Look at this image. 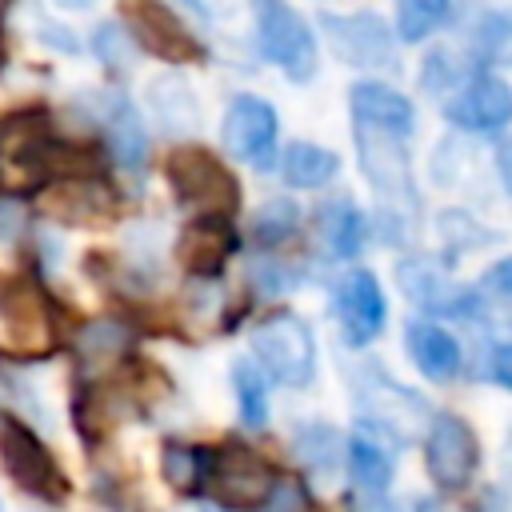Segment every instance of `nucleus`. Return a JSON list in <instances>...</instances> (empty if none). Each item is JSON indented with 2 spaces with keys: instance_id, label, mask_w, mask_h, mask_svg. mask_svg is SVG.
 Here are the masks:
<instances>
[{
  "instance_id": "nucleus-4",
  "label": "nucleus",
  "mask_w": 512,
  "mask_h": 512,
  "mask_svg": "<svg viewBox=\"0 0 512 512\" xmlns=\"http://www.w3.org/2000/svg\"><path fill=\"white\" fill-rule=\"evenodd\" d=\"M0 464L4 472L32 496L40 500H64L68 496V476L60 472L56 456L48 452V444L20 420H4L0 424Z\"/></svg>"
},
{
  "instance_id": "nucleus-25",
  "label": "nucleus",
  "mask_w": 512,
  "mask_h": 512,
  "mask_svg": "<svg viewBox=\"0 0 512 512\" xmlns=\"http://www.w3.org/2000/svg\"><path fill=\"white\" fill-rule=\"evenodd\" d=\"M124 348H128V328L116 320H92L76 336V352L84 364H108V360L124 356Z\"/></svg>"
},
{
  "instance_id": "nucleus-6",
  "label": "nucleus",
  "mask_w": 512,
  "mask_h": 512,
  "mask_svg": "<svg viewBox=\"0 0 512 512\" xmlns=\"http://www.w3.org/2000/svg\"><path fill=\"white\" fill-rule=\"evenodd\" d=\"M476 460H480L476 436H472V428H468L460 416L440 412V416L428 420L424 468H428V476H432L436 488H444V492L464 488V484L472 480V472H476Z\"/></svg>"
},
{
  "instance_id": "nucleus-32",
  "label": "nucleus",
  "mask_w": 512,
  "mask_h": 512,
  "mask_svg": "<svg viewBox=\"0 0 512 512\" xmlns=\"http://www.w3.org/2000/svg\"><path fill=\"white\" fill-rule=\"evenodd\" d=\"M260 512H308V496L296 480H276V488L260 504Z\"/></svg>"
},
{
  "instance_id": "nucleus-14",
  "label": "nucleus",
  "mask_w": 512,
  "mask_h": 512,
  "mask_svg": "<svg viewBox=\"0 0 512 512\" xmlns=\"http://www.w3.org/2000/svg\"><path fill=\"white\" fill-rule=\"evenodd\" d=\"M36 208L52 220H64V224H76V228H88V224H104L116 216V200L112 192L92 180V176H64L60 184L44 188Z\"/></svg>"
},
{
  "instance_id": "nucleus-5",
  "label": "nucleus",
  "mask_w": 512,
  "mask_h": 512,
  "mask_svg": "<svg viewBox=\"0 0 512 512\" xmlns=\"http://www.w3.org/2000/svg\"><path fill=\"white\" fill-rule=\"evenodd\" d=\"M356 404L372 428L392 432L396 440H408L412 432H420L428 424L424 400L416 392H408L404 384H396L392 376H384L376 364L356 372Z\"/></svg>"
},
{
  "instance_id": "nucleus-37",
  "label": "nucleus",
  "mask_w": 512,
  "mask_h": 512,
  "mask_svg": "<svg viewBox=\"0 0 512 512\" xmlns=\"http://www.w3.org/2000/svg\"><path fill=\"white\" fill-rule=\"evenodd\" d=\"M184 4H188V8H192V12H196V16H200V20H204V16H208V8H204V4H200V0H184Z\"/></svg>"
},
{
  "instance_id": "nucleus-11",
  "label": "nucleus",
  "mask_w": 512,
  "mask_h": 512,
  "mask_svg": "<svg viewBox=\"0 0 512 512\" xmlns=\"http://www.w3.org/2000/svg\"><path fill=\"white\" fill-rule=\"evenodd\" d=\"M52 344V312L32 284H0V348L44 352Z\"/></svg>"
},
{
  "instance_id": "nucleus-27",
  "label": "nucleus",
  "mask_w": 512,
  "mask_h": 512,
  "mask_svg": "<svg viewBox=\"0 0 512 512\" xmlns=\"http://www.w3.org/2000/svg\"><path fill=\"white\" fill-rule=\"evenodd\" d=\"M200 460H204L200 448H188V444H164V448H160V476H164V484H168L172 492H180V496L196 492L200 472H204Z\"/></svg>"
},
{
  "instance_id": "nucleus-31",
  "label": "nucleus",
  "mask_w": 512,
  "mask_h": 512,
  "mask_svg": "<svg viewBox=\"0 0 512 512\" xmlns=\"http://www.w3.org/2000/svg\"><path fill=\"white\" fill-rule=\"evenodd\" d=\"M92 52L100 56V64H108L112 72H124L132 68V36L120 28V24H100L96 36H92Z\"/></svg>"
},
{
  "instance_id": "nucleus-21",
  "label": "nucleus",
  "mask_w": 512,
  "mask_h": 512,
  "mask_svg": "<svg viewBox=\"0 0 512 512\" xmlns=\"http://www.w3.org/2000/svg\"><path fill=\"white\" fill-rule=\"evenodd\" d=\"M280 172L292 188H320L328 184L336 172H340V160L332 148H320V144H288V152L280 156Z\"/></svg>"
},
{
  "instance_id": "nucleus-18",
  "label": "nucleus",
  "mask_w": 512,
  "mask_h": 512,
  "mask_svg": "<svg viewBox=\"0 0 512 512\" xmlns=\"http://www.w3.org/2000/svg\"><path fill=\"white\" fill-rule=\"evenodd\" d=\"M404 344H408L412 364H416L428 380L444 384V380H452V376L460 372V344H456V336L444 332L440 324H432V320H412V324L404 328Z\"/></svg>"
},
{
  "instance_id": "nucleus-12",
  "label": "nucleus",
  "mask_w": 512,
  "mask_h": 512,
  "mask_svg": "<svg viewBox=\"0 0 512 512\" xmlns=\"http://www.w3.org/2000/svg\"><path fill=\"white\" fill-rule=\"evenodd\" d=\"M444 116L464 132H496L512 120V88L500 76L480 72L452 92V100L444 104Z\"/></svg>"
},
{
  "instance_id": "nucleus-33",
  "label": "nucleus",
  "mask_w": 512,
  "mask_h": 512,
  "mask_svg": "<svg viewBox=\"0 0 512 512\" xmlns=\"http://www.w3.org/2000/svg\"><path fill=\"white\" fill-rule=\"evenodd\" d=\"M488 368H492V380H496V384L512 388V344H496Z\"/></svg>"
},
{
  "instance_id": "nucleus-35",
  "label": "nucleus",
  "mask_w": 512,
  "mask_h": 512,
  "mask_svg": "<svg viewBox=\"0 0 512 512\" xmlns=\"http://www.w3.org/2000/svg\"><path fill=\"white\" fill-rule=\"evenodd\" d=\"M352 512H396V504H392L388 496H372V492H368V496H360V500L352 504Z\"/></svg>"
},
{
  "instance_id": "nucleus-26",
  "label": "nucleus",
  "mask_w": 512,
  "mask_h": 512,
  "mask_svg": "<svg viewBox=\"0 0 512 512\" xmlns=\"http://www.w3.org/2000/svg\"><path fill=\"white\" fill-rule=\"evenodd\" d=\"M448 16V0H396V36L416 44L432 36Z\"/></svg>"
},
{
  "instance_id": "nucleus-30",
  "label": "nucleus",
  "mask_w": 512,
  "mask_h": 512,
  "mask_svg": "<svg viewBox=\"0 0 512 512\" xmlns=\"http://www.w3.org/2000/svg\"><path fill=\"white\" fill-rule=\"evenodd\" d=\"M152 104H156V112H160L164 124H172V128H196V104H192L188 88L176 76L152 84Z\"/></svg>"
},
{
  "instance_id": "nucleus-1",
  "label": "nucleus",
  "mask_w": 512,
  "mask_h": 512,
  "mask_svg": "<svg viewBox=\"0 0 512 512\" xmlns=\"http://www.w3.org/2000/svg\"><path fill=\"white\" fill-rule=\"evenodd\" d=\"M256 364L284 388H304L316 376V340L296 312H272L252 328Z\"/></svg>"
},
{
  "instance_id": "nucleus-7",
  "label": "nucleus",
  "mask_w": 512,
  "mask_h": 512,
  "mask_svg": "<svg viewBox=\"0 0 512 512\" xmlns=\"http://www.w3.org/2000/svg\"><path fill=\"white\" fill-rule=\"evenodd\" d=\"M120 16L128 24V36L140 48H148L152 56H160L168 64H184V60L200 56L196 36L164 0H120Z\"/></svg>"
},
{
  "instance_id": "nucleus-8",
  "label": "nucleus",
  "mask_w": 512,
  "mask_h": 512,
  "mask_svg": "<svg viewBox=\"0 0 512 512\" xmlns=\"http://www.w3.org/2000/svg\"><path fill=\"white\" fill-rule=\"evenodd\" d=\"M320 28L332 44V52L352 68H392L396 64V40L388 24L376 12H320Z\"/></svg>"
},
{
  "instance_id": "nucleus-23",
  "label": "nucleus",
  "mask_w": 512,
  "mask_h": 512,
  "mask_svg": "<svg viewBox=\"0 0 512 512\" xmlns=\"http://www.w3.org/2000/svg\"><path fill=\"white\" fill-rule=\"evenodd\" d=\"M348 472L356 480V488L380 496L388 484H392V456L384 452L380 440H372L368 432H356L348 440Z\"/></svg>"
},
{
  "instance_id": "nucleus-16",
  "label": "nucleus",
  "mask_w": 512,
  "mask_h": 512,
  "mask_svg": "<svg viewBox=\"0 0 512 512\" xmlns=\"http://www.w3.org/2000/svg\"><path fill=\"white\" fill-rule=\"evenodd\" d=\"M396 280H400V288H404V296L412 300V304H420V308H428V312H436V316H472L476 312V296L468 292V288H460V284H452L436 264H428V260H404L400 268H396Z\"/></svg>"
},
{
  "instance_id": "nucleus-24",
  "label": "nucleus",
  "mask_w": 512,
  "mask_h": 512,
  "mask_svg": "<svg viewBox=\"0 0 512 512\" xmlns=\"http://www.w3.org/2000/svg\"><path fill=\"white\" fill-rule=\"evenodd\" d=\"M292 452H296V460H300L308 472H316V476H332L336 464H340V436H336L332 424L308 420V424L296 428V436H292Z\"/></svg>"
},
{
  "instance_id": "nucleus-39",
  "label": "nucleus",
  "mask_w": 512,
  "mask_h": 512,
  "mask_svg": "<svg viewBox=\"0 0 512 512\" xmlns=\"http://www.w3.org/2000/svg\"><path fill=\"white\" fill-rule=\"evenodd\" d=\"M200 512H220V508H200Z\"/></svg>"
},
{
  "instance_id": "nucleus-20",
  "label": "nucleus",
  "mask_w": 512,
  "mask_h": 512,
  "mask_svg": "<svg viewBox=\"0 0 512 512\" xmlns=\"http://www.w3.org/2000/svg\"><path fill=\"white\" fill-rule=\"evenodd\" d=\"M104 124H108L112 156H116L128 172H144V160H148V132H144L136 108H132L128 100H112Z\"/></svg>"
},
{
  "instance_id": "nucleus-15",
  "label": "nucleus",
  "mask_w": 512,
  "mask_h": 512,
  "mask_svg": "<svg viewBox=\"0 0 512 512\" xmlns=\"http://www.w3.org/2000/svg\"><path fill=\"white\" fill-rule=\"evenodd\" d=\"M276 480L280 476L272 472V464L264 456H256L252 448H240V444L224 448V456L216 464V492L232 508H260L272 496Z\"/></svg>"
},
{
  "instance_id": "nucleus-29",
  "label": "nucleus",
  "mask_w": 512,
  "mask_h": 512,
  "mask_svg": "<svg viewBox=\"0 0 512 512\" xmlns=\"http://www.w3.org/2000/svg\"><path fill=\"white\" fill-rule=\"evenodd\" d=\"M296 224H300V208H296L288 196H276V200H268V204L256 212L252 236H256V244L272 248V244H284V240L296 232Z\"/></svg>"
},
{
  "instance_id": "nucleus-13",
  "label": "nucleus",
  "mask_w": 512,
  "mask_h": 512,
  "mask_svg": "<svg viewBox=\"0 0 512 512\" xmlns=\"http://www.w3.org/2000/svg\"><path fill=\"white\" fill-rule=\"evenodd\" d=\"M336 316H340V328H344V340L364 348L380 336L384 328V316H388V304H384V292L376 284L372 272L356 268L340 280L336 288Z\"/></svg>"
},
{
  "instance_id": "nucleus-17",
  "label": "nucleus",
  "mask_w": 512,
  "mask_h": 512,
  "mask_svg": "<svg viewBox=\"0 0 512 512\" xmlns=\"http://www.w3.org/2000/svg\"><path fill=\"white\" fill-rule=\"evenodd\" d=\"M352 116L356 124H368V128H384V132H396V136H412V124H416V112L408 104V96H400L396 88L388 84H376V80H364L352 88Z\"/></svg>"
},
{
  "instance_id": "nucleus-38",
  "label": "nucleus",
  "mask_w": 512,
  "mask_h": 512,
  "mask_svg": "<svg viewBox=\"0 0 512 512\" xmlns=\"http://www.w3.org/2000/svg\"><path fill=\"white\" fill-rule=\"evenodd\" d=\"M56 4H68V8H88L92 0H56Z\"/></svg>"
},
{
  "instance_id": "nucleus-19",
  "label": "nucleus",
  "mask_w": 512,
  "mask_h": 512,
  "mask_svg": "<svg viewBox=\"0 0 512 512\" xmlns=\"http://www.w3.org/2000/svg\"><path fill=\"white\" fill-rule=\"evenodd\" d=\"M320 236L328 244V252L336 260H352L360 248H364V236H368V224H364V212L348 200V196H336L320 208Z\"/></svg>"
},
{
  "instance_id": "nucleus-22",
  "label": "nucleus",
  "mask_w": 512,
  "mask_h": 512,
  "mask_svg": "<svg viewBox=\"0 0 512 512\" xmlns=\"http://www.w3.org/2000/svg\"><path fill=\"white\" fill-rule=\"evenodd\" d=\"M224 252H228V228H224V220H196V224L184 232L180 256L188 260L192 272L216 276V272L224 268Z\"/></svg>"
},
{
  "instance_id": "nucleus-9",
  "label": "nucleus",
  "mask_w": 512,
  "mask_h": 512,
  "mask_svg": "<svg viewBox=\"0 0 512 512\" xmlns=\"http://www.w3.org/2000/svg\"><path fill=\"white\" fill-rule=\"evenodd\" d=\"M276 112L256 96H236L224 112V148L256 172L276 168Z\"/></svg>"
},
{
  "instance_id": "nucleus-28",
  "label": "nucleus",
  "mask_w": 512,
  "mask_h": 512,
  "mask_svg": "<svg viewBox=\"0 0 512 512\" xmlns=\"http://www.w3.org/2000/svg\"><path fill=\"white\" fill-rule=\"evenodd\" d=\"M232 388H236L240 420H244L248 428H264V420H268V392H264L260 372H256L248 360H236V364H232Z\"/></svg>"
},
{
  "instance_id": "nucleus-10",
  "label": "nucleus",
  "mask_w": 512,
  "mask_h": 512,
  "mask_svg": "<svg viewBox=\"0 0 512 512\" xmlns=\"http://www.w3.org/2000/svg\"><path fill=\"white\" fill-rule=\"evenodd\" d=\"M356 152H360V168L372 180V188L380 192V200L412 204V172H408L404 136L356 124Z\"/></svg>"
},
{
  "instance_id": "nucleus-36",
  "label": "nucleus",
  "mask_w": 512,
  "mask_h": 512,
  "mask_svg": "<svg viewBox=\"0 0 512 512\" xmlns=\"http://www.w3.org/2000/svg\"><path fill=\"white\" fill-rule=\"evenodd\" d=\"M496 168H500V176H504V184H508V192H512V140L500 144V152H496Z\"/></svg>"
},
{
  "instance_id": "nucleus-34",
  "label": "nucleus",
  "mask_w": 512,
  "mask_h": 512,
  "mask_svg": "<svg viewBox=\"0 0 512 512\" xmlns=\"http://www.w3.org/2000/svg\"><path fill=\"white\" fill-rule=\"evenodd\" d=\"M484 284H488L492 292H500V296H512V256L500 260V264H492L488 276H484Z\"/></svg>"
},
{
  "instance_id": "nucleus-2",
  "label": "nucleus",
  "mask_w": 512,
  "mask_h": 512,
  "mask_svg": "<svg viewBox=\"0 0 512 512\" xmlns=\"http://www.w3.org/2000/svg\"><path fill=\"white\" fill-rule=\"evenodd\" d=\"M168 180L200 220H224L240 204L236 176L224 168V160H216L204 148H176L168 156Z\"/></svg>"
},
{
  "instance_id": "nucleus-3",
  "label": "nucleus",
  "mask_w": 512,
  "mask_h": 512,
  "mask_svg": "<svg viewBox=\"0 0 512 512\" xmlns=\"http://www.w3.org/2000/svg\"><path fill=\"white\" fill-rule=\"evenodd\" d=\"M256 40L260 52L280 64V72L296 84L316 76V40L308 32V24L300 20L296 8H288L284 0H256Z\"/></svg>"
}]
</instances>
